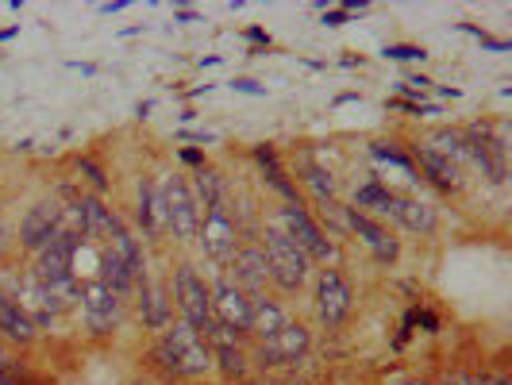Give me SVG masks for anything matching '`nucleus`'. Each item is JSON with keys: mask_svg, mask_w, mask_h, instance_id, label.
Segmentation results:
<instances>
[{"mask_svg": "<svg viewBox=\"0 0 512 385\" xmlns=\"http://www.w3.org/2000/svg\"><path fill=\"white\" fill-rule=\"evenodd\" d=\"M197 243L216 266H228L235 251L243 247V231H239V216L231 201H220L201 212V228H197Z\"/></svg>", "mask_w": 512, "mask_h": 385, "instance_id": "39448f33", "label": "nucleus"}, {"mask_svg": "<svg viewBox=\"0 0 512 385\" xmlns=\"http://www.w3.org/2000/svg\"><path fill=\"white\" fill-rule=\"evenodd\" d=\"M104 251L120 258V262H124V270H128L135 282H143V278H147V258H143V247H139V239H135V231H131L128 224H120V228L104 239Z\"/></svg>", "mask_w": 512, "mask_h": 385, "instance_id": "6ab92c4d", "label": "nucleus"}, {"mask_svg": "<svg viewBox=\"0 0 512 385\" xmlns=\"http://www.w3.org/2000/svg\"><path fill=\"white\" fill-rule=\"evenodd\" d=\"M135 289H139V316H143V324H147L151 332L162 335L170 324H174V312H170V293H166V285L143 278Z\"/></svg>", "mask_w": 512, "mask_h": 385, "instance_id": "dca6fc26", "label": "nucleus"}, {"mask_svg": "<svg viewBox=\"0 0 512 385\" xmlns=\"http://www.w3.org/2000/svg\"><path fill=\"white\" fill-rule=\"evenodd\" d=\"M255 162H258V170H262V178H266V185H270L274 193H282L285 205H297V201H301V193H297V181L289 178V170L282 166V158H278V151H274L270 143H258V147H255Z\"/></svg>", "mask_w": 512, "mask_h": 385, "instance_id": "a211bd4d", "label": "nucleus"}, {"mask_svg": "<svg viewBox=\"0 0 512 385\" xmlns=\"http://www.w3.org/2000/svg\"><path fill=\"white\" fill-rule=\"evenodd\" d=\"M135 224L143 231V239L158 243L166 235V216H162V193L151 178H139V193H135Z\"/></svg>", "mask_w": 512, "mask_h": 385, "instance_id": "2eb2a0df", "label": "nucleus"}, {"mask_svg": "<svg viewBox=\"0 0 512 385\" xmlns=\"http://www.w3.org/2000/svg\"><path fill=\"white\" fill-rule=\"evenodd\" d=\"M289 324V312L278 301H270L266 293L251 297V339H270L274 332H282Z\"/></svg>", "mask_w": 512, "mask_h": 385, "instance_id": "4be33fe9", "label": "nucleus"}, {"mask_svg": "<svg viewBox=\"0 0 512 385\" xmlns=\"http://www.w3.org/2000/svg\"><path fill=\"white\" fill-rule=\"evenodd\" d=\"M151 359L166 378H181V382L205 378V374H212V366H216L208 339L193 324H185V320H174L166 332L158 335Z\"/></svg>", "mask_w": 512, "mask_h": 385, "instance_id": "f257e3e1", "label": "nucleus"}, {"mask_svg": "<svg viewBox=\"0 0 512 385\" xmlns=\"http://www.w3.org/2000/svg\"><path fill=\"white\" fill-rule=\"evenodd\" d=\"M297 174H301V181H305V189L312 193V197H316V201H324V197H335V178L328 174V170H324V166H320V162H312V158H305Z\"/></svg>", "mask_w": 512, "mask_h": 385, "instance_id": "b1692460", "label": "nucleus"}, {"mask_svg": "<svg viewBox=\"0 0 512 385\" xmlns=\"http://www.w3.org/2000/svg\"><path fill=\"white\" fill-rule=\"evenodd\" d=\"M370 151H374V158H385V162H393V166H401V170H405V174H416V166H412V158L409 154H401L397 151V147H389V143H374V147H370Z\"/></svg>", "mask_w": 512, "mask_h": 385, "instance_id": "a878e982", "label": "nucleus"}, {"mask_svg": "<svg viewBox=\"0 0 512 385\" xmlns=\"http://www.w3.org/2000/svg\"><path fill=\"white\" fill-rule=\"evenodd\" d=\"M247 39H251V43H266V47H270V35H266V31H258V27H247Z\"/></svg>", "mask_w": 512, "mask_h": 385, "instance_id": "473e14b6", "label": "nucleus"}, {"mask_svg": "<svg viewBox=\"0 0 512 385\" xmlns=\"http://www.w3.org/2000/svg\"><path fill=\"white\" fill-rule=\"evenodd\" d=\"M258 247H262V255H266L270 282L278 285L285 297H293V293L305 289L308 274H312V258H308L278 224H262V228H258Z\"/></svg>", "mask_w": 512, "mask_h": 385, "instance_id": "f03ea898", "label": "nucleus"}, {"mask_svg": "<svg viewBox=\"0 0 512 385\" xmlns=\"http://www.w3.org/2000/svg\"><path fill=\"white\" fill-rule=\"evenodd\" d=\"M308 347H312L308 328L297 324V320H289L282 332H274L270 339H258L251 362L262 366V370H274V366H285V362H301L308 355Z\"/></svg>", "mask_w": 512, "mask_h": 385, "instance_id": "1a4fd4ad", "label": "nucleus"}, {"mask_svg": "<svg viewBox=\"0 0 512 385\" xmlns=\"http://www.w3.org/2000/svg\"><path fill=\"white\" fill-rule=\"evenodd\" d=\"M0 385H24L16 378V370H12V362H0Z\"/></svg>", "mask_w": 512, "mask_h": 385, "instance_id": "c756f323", "label": "nucleus"}, {"mask_svg": "<svg viewBox=\"0 0 512 385\" xmlns=\"http://www.w3.org/2000/svg\"><path fill=\"white\" fill-rule=\"evenodd\" d=\"M170 301L178 305L181 320L193 324L201 335H208L216 328V316H212V297H208V282L189 266L181 262L174 266V278H170Z\"/></svg>", "mask_w": 512, "mask_h": 385, "instance_id": "20e7f679", "label": "nucleus"}, {"mask_svg": "<svg viewBox=\"0 0 512 385\" xmlns=\"http://www.w3.org/2000/svg\"><path fill=\"white\" fill-rule=\"evenodd\" d=\"M8 297L20 305V312H24L35 328H51L54 324L51 297H47V289L39 285V278H35L31 270H24L20 278H12V293H8Z\"/></svg>", "mask_w": 512, "mask_h": 385, "instance_id": "ddd939ff", "label": "nucleus"}, {"mask_svg": "<svg viewBox=\"0 0 512 385\" xmlns=\"http://www.w3.org/2000/svg\"><path fill=\"white\" fill-rule=\"evenodd\" d=\"M208 297H212V316H216V324H224L228 332L251 339V297H247L239 285H231L228 274L208 285Z\"/></svg>", "mask_w": 512, "mask_h": 385, "instance_id": "9d476101", "label": "nucleus"}, {"mask_svg": "<svg viewBox=\"0 0 512 385\" xmlns=\"http://www.w3.org/2000/svg\"><path fill=\"white\" fill-rule=\"evenodd\" d=\"M162 193V216H166V235H174L178 243H197L201 228V205L193 197V185L185 174H170L158 185Z\"/></svg>", "mask_w": 512, "mask_h": 385, "instance_id": "7ed1b4c3", "label": "nucleus"}, {"mask_svg": "<svg viewBox=\"0 0 512 385\" xmlns=\"http://www.w3.org/2000/svg\"><path fill=\"white\" fill-rule=\"evenodd\" d=\"M351 308H355V293H351L347 278H343L335 266L320 270V274H316V316H320V324H324L328 332H339V328L347 324Z\"/></svg>", "mask_w": 512, "mask_h": 385, "instance_id": "6e6552de", "label": "nucleus"}, {"mask_svg": "<svg viewBox=\"0 0 512 385\" xmlns=\"http://www.w3.org/2000/svg\"><path fill=\"white\" fill-rule=\"evenodd\" d=\"M235 89H239V93H251V97H262V85H258V81H247V77L235 81Z\"/></svg>", "mask_w": 512, "mask_h": 385, "instance_id": "2f4dec72", "label": "nucleus"}, {"mask_svg": "<svg viewBox=\"0 0 512 385\" xmlns=\"http://www.w3.org/2000/svg\"><path fill=\"white\" fill-rule=\"evenodd\" d=\"M224 270H228V282L239 285L247 297H262V293H266V285H270L266 255H262V247H258V243H243Z\"/></svg>", "mask_w": 512, "mask_h": 385, "instance_id": "f8f14e48", "label": "nucleus"}, {"mask_svg": "<svg viewBox=\"0 0 512 385\" xmlns=\"http://www.w3.org/2000/svg\"><path fill=\"white\" fill-rule=\"evenodd\" d=\"M62 216H66V208L58 197H43L39 205L27 208V216L20 220V247H24L27 255H35L39 247H47L58 228H62Z\"/></svg>", "mask_w": 512, "mask_h": 385, "instance_id": "9b49d317", "label": "nucleus"}, {"mask_svg": "<svg viewBox=\"0 0 512 385\" xmlns=\"http://www.w3.org/2000/svg\"><path fill=\"white\" fill-rule=\"evenodd\" d=\"M385 58H393V62H416V58H428L424 47H385Z\"/></svg>", "mask_w": 512, "mask_h": 385, "instance_id": "cd10ccee", "label": "nucleus"}, {"mask_svg": "<svg viewBox=\"0 0 512 385\" xmlns=\"http://www.w3.org/2000/svg\"><path fill=\"white\" fill-rule=\"evenodd\" d=\"M347 16H351V8H343V12H324V24L339 27V24H347Z\"/></svg>", "mask_w": 512, "mask_h": 385, "instance_id": "7c9ffc66", "label": "nucleus"}, {"mask_svg": "<svg viewBox=\"0 0 512 385\" xmlns=\"http://www.w3.org/2000/svg\"><path fill=\"white\" fill-rule=\"evenodd\" d=\"M77 174H85V178H89V185H93L97 193H104V189H108V178H104V170L93 162V158H77Z\"/></svg>", "mask_w": 512, "mask_h": 385, "instance_id": "bb28decb", "label": "nucleus"}, {"mask_svg": "<svg viewBox=\"0 0 512 385\" xmlns=\"http://www.w3.org/2000/svg\"><path fill=\"white\" fill-rule=\"evenodd\" d=\"M389 220H397L405 231H416V235H432L439 224L436 208L428 205V201H416V197H397L393 201V212H389Z\"/></svg>", "mask_w": 512, "mask_h": 385, "instance_id": "aec40b11", "label": "nucleus"}, {"mask_svg": "<svg viewBox=\"0 0 512 385\" xmlns=\"http://www.w3.org/2000/svg\"><path fill=\"white\" fill-rule=\"evenodd\" d=\"M274 224H278V228H282L285 235L312 258V262H335V258H339V247L324 235V228L316 224V216H312L301 201H297V205L278 208V220H274Z\"/></svg>", "mask_w": 512, "mask_h": 385, "instance_id": "423d86ee", "label": "nucleus"}, {"mask_svg": "<svg viewBox=\"0 0 512 385\" xmlns=\"http://www.w3.org/2000/svg\"><path fill=\"white\" fill-rule=\"evenodd\" d=\"M393 201H397V193H393V189H385L382 181H366V185L355 189L351 208L374 220V216H389V212H393Z\"/></svg>", "mask_w": 512, "mask_h": 385, "instance_id": "5701e85b", "label": "nucleus"}, {"mask_svg": "<svg viewBox=\"0 0 512 385\" xmlns=\"http://www.w3.org/2000/svg\"><path fill=\"white\" fill-rule=\"evenodd\" d=\"M77 305H81V320H85V328H89L93 339L112 335L120 328V320H124V297H120L116 289H108L101 278L81 285Z\"/></svg>", "mask_w": 512, "mask_h": 385, "instance_id": "0eeeda50", "label": "nucleus"}, {"mask_svg": "<svg viewBox=\"0 0 512 385\" xmlns=\"http://www.w3.org/2000/svg\"><path fill=\"white\" fill-rule=\"evenodd\" d=\"M181 162H189V166H197V170H201V166H208V162H205V154H201V151H193V147H185V151H181Z\"/></svg>", "mask_w": 512, "mask_h": 385, "instance_id": "c85d7f7f", "label": "nucleus"}, {"mask_svg": "<svg viewBox=\"0 0 512 385\" xmlns=\"http://www.w3.org/2000/svg\"><path fill=\"white\" fill-rule=\"evenodd\" d=\"M412 166H420L424 170V178L432 181L436 189H443V193H459L462 189V178H459V166L451 162V158H443L439 151H432V147H412Z\"/></svg>", "mask_w": 512, "mask_h": 385, "instance_id": "f3484780", "label": "nucleus"}, {"mask_svg": "<svg viewBox=\"0 0 512 385\" xmlns=\"http://www.w3.org/2000/svg\"><path fill=\"white\" fill-rule=\"evenodd\" d=\"M0 335L8 339V343H16V347H31L35 339H39V328L27 320L20 305L0 289Z\"/></svg>", "mask_w": 512, "mask_h": 385, "instance_id": "412c9836", "label": "nucleus"}, {"mask_svg": "<svg viewBox=\"0 0 512 385\" xmlns=\"http://www.w3.org/2000/svg\"><path fill=\"white\" fill-rule=\"evenodd\" d=\"M174 16H178V20H185V24H193V20H201L197 12H185V8H181V12H174Z\"/></svg>", "mask_w": 512, "mask_h": 385, "instance_id": "72a5a7b5", "label": "nucleus"}, {"mask_svg": "<svg viewBox=\"0 0 512 385\" xmlns=\"http://www.w3.org/2000/svg\"><path fill=\"white\" fill-rule=\"evenodd\" d=\"M316 212L324 224H332V231L347 235V205H339L335 197H324V201H316Z\"/></svg>", "mask_w": 512, "mask_h": 385, "instance_id": "393cba45", "label": "nucleus"}, {"mask_svg": "<svg viewBox=\"0 0 512 385\" xmlns=\"http://www.w3.org/2000/svg\"><path fill=\"white\" fill-rule=\"evenodd\" d=\"M347 231H355L362 243L370 247V255L378 258V262H393V258L401 255V243H397V239H393L378 220L362 216V212H355L351 205H347Z\"/></svg>", "mask_w": 512, "mask_h": 385, "instance_id": "4468645a", "label": "nucleus"}, {"mask_svg": "<svg viewBox=\"0 0 512 385\" xmlns=\"http://www.w3.org/2000/svg\"><path fill=\"white\" fill-rule=\"evenodd\" d=\"M247 385H258V382H247Z\"/></svg>", "mask_w": 512, "mask_h": 385, "instance_id": "f704fd0d", "label": "nucleus"}]
</instances>
